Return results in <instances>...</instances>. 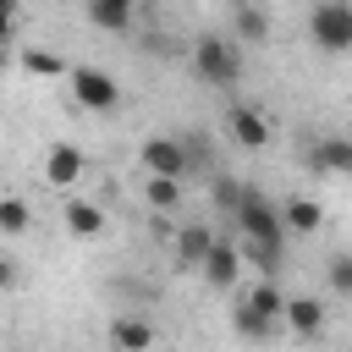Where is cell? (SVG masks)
<instances>
[{
    "mask_svg": "<svg viewBox=\"0 0 352 352\" xmlns=\"http://www.w3.org/2000/svg\"><path fill=\"white\" fill-rule=\"evenodd\" d=\"M209 192H214L220 214L231 220V209H236V198H242V182H236V176H214V182H209Z\"/></svg>",
    "mask_w": 352,
    "mask_h": 352,
    "instance_id": "cell-22",
    "label": "cell"
},
{
    "mask_svg": "<svg viewBox=\"0 0 352 352\" xmlns=\"http://www.w3.org/2000/svg\"><path fill=\"white\" fill-rule=\"evenodd\" d=\"M88 22L99 33H132V16H138V0H82Z\"/></svg>",
    "mask_w": 352,
    "mask_h": 352,
    "instance_id": "cell-12",
    "label": "cell"
},
{
    "mask_svg": "<svg viewBox=\"0 0 352 352\" xmlns=\"http://www.w3.org/2000/svg\"><path fill=\"white\" fill-rule=\"evenodd\" d=\"M324 275H330V297H341V302H346V297H352V258H346V253H336V258L324 264Z\"/></svg>",
    "mask_w": 352,
    "mask_h": 352,
    "instance_id": "cell-21",
    "label": "cell"
},
{
    "mask_svg": "<svg viewBox=\"0 0 352 352\" xmlns=\"http://www.w3.org/2000/svg\"><path fill=\"white\" fill-rule=\"evenodd\" d=\"M110 346L116 352H154V324L138 314H121V319H110Z\"/></svg>",
    "mask_w": 352,
    "mask_h": 352,
    "instance_id": "cell-13",
    "label": "cell"
},
{
    "mask_svg": "<svg viewBox=\"0 0 352 352\" xmlns=\"http://www.w3.org/2000/svg\"><path fill=\"white\" fill-rule=\"evenodd\" d=\"M66 82H72V104H77V110L104 116V110H116V104H121V82H116L104 66H72V72H66Z\"/></svg>",
    "mask_w": 352,
    "mask_h": 352,
    "instance_id": "cell-4",
    "label": "cell"
},
{
    "mask_svg": "<svg viewBox=\"0 0 352 352\" xmlns=\"http://www.w3.org/2000/svg\"><path fill=\"white\" fill-rule=\"evenodd\" d=\"M308 170H314V176H346V170H352V143H346L341 132L314 138V143H308Z\"/></svg>",
    "mask_w": 352,
    "mask_h": 352,
    "instance_id": "cell-10",
    "label": "cell"
},
{
    "mask_svg": "<svg viewBox=\"0 0 352 352\" xmlns=\"http://www.w3.org/2000/svg\"><path fill=\"white\" fill-rule=\"evenodd\" d=\"M192 72L209 88H236L242 82V44L236 38H220V33L192 38Z\"/></svg>",
    "mask_w": 352,
    "mask_h": 352,
    "instance_id": "cell-2",
    "label": "cell"
},
{
    "mask_svg": "<svg viewBox=\"0 0 352 352\" xmlns=\"http://www.w3.org/2000/svg\"><path fill=\"white\" fill-rule=\"evenodd\" d=\"M138 165H143V176H187V143L170 132H154V138H143Z\"/></svg>",
    "mask_w": 352,
    "mask_h": 352,
    "instance_id": "cell-7",
    "label": "cell"
},
{
    "mask_svg": "<svg viewBox=\"0 0 352 352\" xmlns=\"http://www.w3.org/2000/svg\"><path fill=\"white\" fill-rule=\"evenodd\" d=\"M66 236H77V242H88V236H99L104 231V209L99 204H88V198H66Z\"/></svg>",
    "mask_w": 352,
    "mask_h": 352,
    "instance_id": "cell-15",
    "label": "cell"
},
{
    "mask_svg": "<svg viewBox=\"0 0 352 352\" xmlns=\"http://www.w3.org/2000/svg\"><path fill=\"white\" fill-rule=\"evenodd\" d=\"M280 324L297 341H314V336H324V302L319 297H286L280 302Z\"/></svg>",
    "mask_w": 352,
    "mask_h": 352,
    "instance_id": "cell-11",
    "label": "cell"
},
{
    "mask_svg": "<svg viewBox=\"0 0 352 352\" xmlns=\"http://www.w3.org/2000/svg\"><path fill=\"white\" fill-rule=\"evenodd\" d=\"M38 176H44V187L72 192V187L88 176V154H82L77 143H50V148H44V160H38Z\"/></svg>",
    "mask_w": 352,
    "mask_h": 352,
    "instance_id": "cell-6",
    "label": "cell"
},
{
    "mask_svg": "<svg viewBox=\"0 0 352 352\" xmlns=\"http://www.w3.org/2000/svg\"><path fill=\"white\" fill-rule=\"evenodd\" d=\"M280 226L308 236V231L324 226V204H319V198H292V204H280Z\"/></svg>",
    "mask_w": 352,
    "mask_h": 352,
    "instance_id": "cell-17",
    "label": "cell"
},
{
    "mask_svg": "<svg viewBox=\"0 0 352 352\" xmlns=\"http://www.w3.org/2000/svg\"><path fill=\"white\" fill-rule=\"evenodd\" d=\"M11 280H16V258H6V253H0V292H6Z\"/></svg>",
    "mask_w": 352,
    "mask_h": 352,
    "instance_id": "cell-24",
    "label": "cell"
},
{
    "mask_svg": "<svg viewBox=\"0 0 352 352\" xmlns=\"http://www.w3.org/2000/svg\"><path fill=\"white\" fill-rule=\"evenodd\" d=\"M143 198L154 214H176L182 209V176H143Z\"/></svg>",
    "mask_w": 352,
    "mask_h": 352,
    "instance_id": "cell-16",
    "label": "cell"
},
{
    "mask_svg": "<svg viewBox=\"0 0 352 352\" xmlns=\"http://www.w3.org/2000/svg\"><path fill=\"white\" fill-rule=\"evenodd\" d=\"M231 220H236V231H242V248H236V253H242L258 275H275V270L286 264V226H280V209H275L264 192L242 187Z\"/></svg>",
    "mask_w": 352,
    "mask_h": 352,
    "instance_id": "cell-1",
    "label": "cell"
},
{
    "mask_svg": "<svg viewBox=\"0 0 352 352\" xmlns=\"http://www.w3.org/2000/svg\"><path fill=\"white\" fill-rule=\"evenodd\" d=\"M308 38L324 55H346L352 50V6L346 0H319L314 16H308Z\"/></svg>",
    "mask_w": 352,
    "mask_h": 352,
    "instance_id": "cell-5",
    "label": "cell"
},
{
    "mask_svg": "<svg viewBox=\"0 0 352 352\" xmlns=\"http://www.w3.org/2000/svg\"><path fill=\"white\" fill-rule=\"evenodd\" d=\"M226 132H231V143L248 148V154L270 148V116H264L258 104H231V110H226Z\"/></svg>",
    "mask_w": 352,
    "mask_h": 352,
    "instance_id": "cell-8",
    "label": "cell"
},
{
    "mask_svg": "<svg viewBox=\"0 0 352 352\" xmlns=\"http://www.w3.org/2000/svg\"><path fill=\"white\" fill-rule=\"evenodd\" d=\"M33 226V209H28V198H16V192H0V236H22Z\"/></svg>",
    "mask_w": 352,
    "mask_h": 352,
    "instance_id": "cell-19",
    "label": "cell"
},
{
    "mask_svg": "<svg viewBox=\"0 0 352 352\" xmlns=\"http://www.w3.org/2000/svg\"><path fill=\"white\" fill-rule=\"evenodd\" d=\"M236 44H270V11L264 6H236V33H231Z\"/></svg>",
    "mask_w": 352,
    "mask_h": 352,
    "instance_id": "cell-18",
    "label": "cell"
},
{
    "mask_svg": "<svg viewBox=\"0 0 352 352\" xmlns=\"http://www.w3.org/2000/svg\"><path fill=\"white\" fill-rule=\"evenodd\" d=\"M209 242H214V231H209L204 220L176 226V242H170V248H176V264H182V270H198V258L209 253Z\"/></svg>",
    "mask_w": 352,
    "mask_h": 352,
    "instance_id": "cell-14",
    "label": "cell"
},
{
    "mask_svg": "<svg viewBox=\"0 0 352 352\" xmlns=\"http://www.w3.org/2000/svg\"><path fill=\"white\" fill-rule=\"evenodd\" d=\"M280 302H286V292L264 275L253 292H242V302H236V314H231L236 336H242V341H264V336L280 324Z\"/></svg>",
    "mask_w": 352,
    "mask_h": 352,
    "instance_id": "cell-3",
    "label": "cell"
},
{
    "mask_svg": "<svg viewBox=\"0 0 352 352\" xmlns=\"http://www.w3.org/2000/svg\"><path fill=\"white\" fill-rule=\"evenodd\" d=\"M198 275H204V286H214V292H231L236 286V275H242V253H236V242H209V253L198 258Z\"/></svg>",
    "mask_w": 352,
    "mask_h": 352,
    "instance_id": "cell-9",
    "label": "cell"
},
{
    "mask_svg": "<svg viewBox=\"0 0 352 352\" xmlns=\"http://www.w3.org/2000/svg\"><path fill=\"white\" fill-rule=\"evenodd\" d=\"M16 33V0H0V44H11Z\"/></svg>",
    "mask_w": 352,
    "mask_h": 352,
    "instance_id": "cell-23",
    "label": "cell"
},
{
    "mask_svg": "<svg viewBox=\"0 0 352 352\" xmlns=\"http://www.w3.org/2000/svg\"><path fill=\"white\" fill-rule=\"evenodd\" d=\"M22 72H28V77H66L72 66H66L55 50H22Z\"/></svg>",
    "mask_w": 352,
    "mask_h": 352,
    "instance_id": "cell-20",
    "label": "cell"
}]
</instances>
